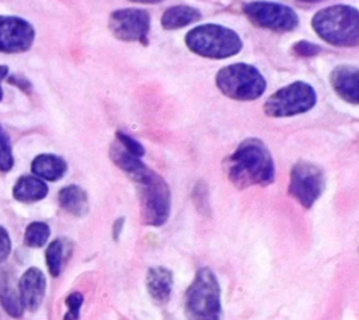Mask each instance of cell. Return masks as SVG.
Masks as SVG:
<instances>
[{
  "mask_svg": "<svg viewBox=\"0 0 359 320\" xmlns=\"http://www.w3.org/2000/svg\"><path fill=\"white\" fill-rule=\"evenodd\" d=\"M229 181L238 189L266 187L275 181L276 168L266 145L258 138L244 139L224 160Z\"/></svg>",
  "mask_w": 359,
  "mask_h": 320,
  "instance_id": "6da1fadb",
  "label": "cell"
},
{
  "mask_svg": "<svg viewBox=\"0 0 359 320\" xmlns=\"http://www.w3.org/2000/svg\"><path fill=\"white\" fill-rule=\"evenodd\" d=\"M129 178L137 188L143 225L153 227L163 226L171 213V189L167 181L146 164L130 174Z\"/></svg>",
  "mask_w": 359,
  "mask_h": 320,
  "instance_id": "7a4b0ae2",
  "label": "cell"
},
{
  "mask_svg": "<svg viewBox=\"0 0 359 320\" xmlns=\"http://www.w3.org/2000/svg\"><path fill=\"white\" fill-rule=\"evenodd\" d=\"M311 28L332 46H359V10L353 6L332 4L318 10L311 18Z\"/></svg>",
  "mask_w": 359,
  "mask_h": 320,
  "instance_id": "3957f363",
  "label": "cell"
},
{
  "mask_svg": "<svg viewBox=\"0 0 359 320\" xmlns=\"http://www.w3.org/2000/svg\"><path fill=\"white\" fill-rule=\"evenodd\" d=\"M187 320H220L222 292L216 274L209 267H201L184 293Z\"/></svg>",
  "mask_w": 359,
  "mask_h": 320,
  "instance_id": "277c9868",
  "label": "cell"
},
{
  "mask_svg": "<svg viewBox=\"0 0 359 320\" xmlns=\"http://www.w3.org/2000/svg\"><path fill=\"white\" fill-rule=\"evenodd\" d=\"M184 41L192 53L208 59H227L243 49V39L234 29L213 22L194 27Z\"/></svg>",
  "mask_w": 359,
  "mask_h": 320,
  "instance_id": "5b68a950",
  "label": "cell"
},
{
  "mask_svg": "<svg viewBox=\"0 0 359 320\" xmlns=\"http://www.w3.org/2000/svg\"><path fill=\"white\" fill-rule=\"evenodd\" d=\"M215 81L223 95L236 101H254L266 90L264 74L254 65L244 62L219 69Z\"/></svg>",
  "mask_w": 359,
  "mask_h": 320,
  "instance_id": "8992f818",
  "label": "cell"
},
{
  "mask_svg": "<svg viewBox=\"0 0 359 320\" xmlns=\"http://www.w3.org/2000/svg\"><path fill=\"white\" fill-rule=\"evenodd\" d=\"M317 104L314 87L306 81H293L272 93L264 102V112L271 118H290L309 112Z\"/></svg>",
  "mask_w": 359,
  "mask_h": 320,
  "instance_id": "52a82bcc",
  "label": "cell"
},
{
  "mask_svg": "<svg viewBox=\"0 0 359 320\" xmlns=\"http://www.w3.org/2000/svg\"><path fill=\"white\" fill-rule=\"evenodd\" d=\"M243 13L252 25L262 29L290 32L299 27V15L294 8L278 1H248L244 4Z\"/></svg>",
  "mask_w": 359,
  "mask_h": 320,
  "instance_id": "ba28073f",
  "label": "cell"
},
{
  "mask_svg": "<svg viewBox=\"0 0 359 320\" xmlns=\"http://www.w3.org/2000/svg\"><path fill=\"white\" fill-rule=\"evenodd\" d=\"M325 188V174L320 166L300 160L293 164L289 177V195L303 208L310 209Z\"/></svg>",
  "mask_w": 359,
  "mask_h": 320,
  "instance_id": "9c48e42d",
  "label": "cell"
},
{
  "mask_svg": "<svg viewBox=\"0 0 359 320\" xmlns=\"http://www.w3.org/2000/svg\"><path fill=\"white\" fill-rule=\"evenodd\" d=\"M109 29L125 42L146 45L150 32V14L142 8H119L109 15Z\"/></svg>",
  "mask_w": 359,
  "mask_h": 320,
  "instance_id": "30bf717a",
  "label": "cell"
},
{
  "mask_svg": "<svg viewBox=\"0 0 359 320\" xmlns=\"http://www.w3.org/2000/svg\"><path fill=\"white\" fill-rule=\"evenodd\" d=\"M35 39L34 27L11 15H0V52L18 53L31 48Z\"/></svg>",
  "mask_w": 359,
  "mask_h": 320,
  "instance_id": "8fae6325",
  "label": "cell"
},
{
  "mask_svg": "<svg viewBox=\"0 0 359 320\" xmlns=\"http://www.w3.org/2000/svg\"><path fill=\"white\" fill-rule=\"evenodd\" d=\"M330 84L341 100L359 105V67L352 65L335 66L330 73Z\"/></svg>",
  "mask_w": 359,
  "mask_h": 320,
  "instance_id": "7c38bea8",
  "label": "cell"
},
{
  "mask_svg": "<svg viewBox=\"0 0 359 320\" xmlns=\"http://www.w3.org/2000/svg\"><path fill=\"white\" fill-rule=\"evenodd\" d=\"M46 291V278L43 272L36 268H28L18 281V293L24 309L35 312L45 296Z\"/></svg>",
  "mask_w": 359,
  "mask_h": 320,
  "instance_id": "4fadbf2b",
  "label": "cell"
},
{
  "mask_svg": "<svg viewBox=\"0 0 359 320\" xmlns=\"http://www.w3.org/2000/svg\"><path fill=\"white\" fill-rule=\"evenodd\" d=\"M172 285H174V276L168 268L163 265H156L147 269L146 289L150 298L156 303L164 305L168 302L171 296Z\"/></svg>",
  "mask_w": 359,
  "mask_h": 320,
  "instance_id": "5bb4252c",
  "label": "cell"
},
{
  "mask_svg": "<svg viewBox=\"0 0 359 320\" xmlns=\"http://www.w3.org/2000/svg\"><path fill=\"white\" fill-rule=\"evenodd\" d=\"M0 305L4 312L14 319H20L24 313L18 286L14 285L13 275L3 267H0Z\"/></svg>",
  "mask_w": 359,
  "mask_h": 320,
  "instance_id": "9a60e30c",
  "label": "cell"
},
{
  "mask_svg": "<svg viewBox=\"0 0 359 320\" xmlns=\"http://www.w3.org/2000/svg\"><path fill=\"white\" fill-rule=\"evenodd\" d=\"M66 170V161L62 157L50 153L38 154L31 163V171L34 173V175L39 177L43 181H57L65 175Z\"/></svg>",
  "mask_w": 359,
  "mask_h": 320,
  "instance_id": "2e32d148",
  "label": "cell"
},
{
  "mask_svg": "<svg viewBox=\"0 0 359 320\" xmlns=\"http://www.w3.org/2000/svg\"><path fill=\"white\" fill-rule=\"evenodd\" d=\"M48 195V185L36 175H22L13 187V196L24 204L43 199Z\"/></svg>",
  "mask_w": 359,
  "mask_h": 320,
  "instance_id": "e0dca14e",
  "label": "cell"
},
{
  "mask_svg": "<svg viewBox=\"0 0 359 320\" xmlns=\"http://www.w3.org/2000/svg\"><path fill=\"white\" fill-rule=\"evenodd\" d=\"M202 17L201 11L192 6L177 4L168 7L161 15V27L167 31L180 29L189 24L199 21Z\"/></svg>",
  "mask_w": 359,
  "mask_h": 320,
  "instance_id": "ac0fdd59",
  "label": "cell"
},
{
  "mask_svg": "<svg viewBox=\"0 0 359 320\" xmlns=\"http://www.w3.org/2000/svg\"><path fill=\"white\" fill-rule=\"evenodd\" d=\"M57 201L60 208L73 216L80 218L88 212L87 194L79 185L70 184L63 187L57 194Z\"/></svg>",
  "mask_w": 359,
  "mask_h": 320,
  "instance_id": "d6986e66",
  "label": "cell"
},
{
  "mask_svg": "<svg viewBox=\"0 0 359 320\" xmlns=\"http://www.w3.org/2000/svg\"><path fill=\"white\" fill-rule=\"evenodd\" d=\"M69 253H70L69 241L65 239H55L48 244L45 251V262L50 275L53 276L60 275Z\"/></svg>",
  "mask_w": 359,
  "mask_h": 320,
  "instance_id": "ffe728a7",
  "label": "cell"
},
{
  "mask_svg": "<svg viewBox=\"0 0 359 320\" xmlns=\"http://www.w3.org/2000/svg\"><path fill=\"white\" fill-rule=\"evenodd\" d=\"M50 229L45 222H32L27 226L24 233V243L31 248L43 247L49 239Z\"/></svg>",
  "mask_w": 359,
  "mask_h": 320,
  "instance_id": "44dd1931",
  "label": "cell"
},
{
  "mask_svg": "<svg viewBox=\"0 0 359 320\" xmlns=\"http://www.w3.org/2000/svg\"><path fill=\"white\" fill-rule=\"evenodd\" d=\"M14 166V157H13V149L8 139V135L0 128V170L3 173H7Z\"/></svg>",
  "mask_w": 359,
  "mask_h": 320,
  "instance_id": "7402d4cb",
  "label": "cell"
},
{
  "mask_svg": "<svg viewBox=\"0 0 359 320\" xmlns=\"http://www.w3.org/2000/svg\"><path fill=\"white\" fill-rule=\"evenodd\" d=\"M83 300H84V298L80 292L69 293L65 299V303L67 306V312H66L63 320H79Z\"/></svg>",
  "mask_w": 359,
  "mask_h": 320,
  "instance_id": "603a6c76",
  "label": "cell"
},
{
  "mask_svg": "<svg viewBox=\"0 0 359 320\" xmlns=\"http://www.w3.org/2000/svg\"><path fill=\"white\" fill-rule=\"evenodd\" d=\"M116 140L126 149L129 150L130 153H133L135 156L137 157H143L144 156V147L140 142H137L136 139H133L132 136H129L128 133L122 132V131H118L116 132Z\"/></svg>",
  "mask_w": 359,
  "mask_h": 320,
  "instance_id": "cb8c5ba5",
  "label": "cell"
},
{
  "mask_svg": "<svg viewBox=\"0 0 359 320\" xmlns=\"http://www.w3.org/2000/svg\"><path fill=\"white\" fill-rule=\"evenodd\" d=\"M292 51L294 55L302 56V58H311L320 53L321 48L314 44V42H309V41H297L293 44Z\"/></svg>",
  "mask_w": 359,
  "mask_h": 320,
  "instance_id": "d4e9b609",
  "label": "cell"
},
{
  "mask_svg": "<svg viewBox=\"0 0 359 320\" xmlns=\"http://www.w3.org/2000/svg\"><path fill=\"white\" fill-rule=\"evenodd\" d=\"M11 253V239L8 232L0 226V264L4 262Z\"/></svg>",
  "mask_w": 359,
  "mask_h": 320,
  "instance_id": "484cf974",
  "label": "cell"
},
{
  "mask_svg": "<svg viewBox=\"0 0 359 320\" xmlns=\"http://www.w3.org/2000/svg\"><path fill=\"white\" fill-rule=\"evenodd\" d=\"M123 223H125V219H123V218H119V219L114 223V226H112V236H114L115 240L119 239V233L122 232Z\"/></svg>",
  "mask_w": 359,
  "mask_h": 320,
  "instance_id": "4316f807",
  "label": "cell"
},
{
  "mask_svg": "<svg viewBox=\"0 0 359 320\" xmlns=\"http://www.w3.org/2000/svg\"><path fill=\"white\" fill-rule=\"evenodd\" d=\"M7 73H8V67L4 66V65H1V66H0V83H1V80L7 76ZM1 98H3V90H1V84H0V101H1Z\"/></svg>",
  "mask_w": 359,
  "mask_h": 320,
  "instance_id": "83f0119b",
  "label": "cell"
},
{
  "mask_svg": "<svg viewBox=\"0 0 359 320\" xmlns=\"http://www.w3.org/2000/svg\"><path fill=\"white\" fill-rule=\"evenodd\" d=\"M129 1L143 3V4H157V3H161V1H164V0H129Z\"/></svg>",
  "mask_w": 359,
  "mask_h": 320,
  "instance_id": "f1b7e54d",
  "label": "cell"
},
{
  "mask_svg": "<svg viewBox=\"0 0 359 320\" xmlns=\"http://www.w3.org/2000/svg\"><path fill=\"white\" fill-rule=\"evenodd\" d=\"M299 1H303V3H317V1H321V0H299Z\"/></svg>",
  "mask_w": 359,
  "mask_h": 320,
  "instance_id": "f546056e",
  "label": "cell"
}]
</instances>
